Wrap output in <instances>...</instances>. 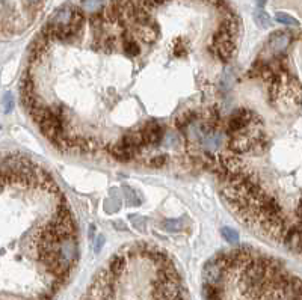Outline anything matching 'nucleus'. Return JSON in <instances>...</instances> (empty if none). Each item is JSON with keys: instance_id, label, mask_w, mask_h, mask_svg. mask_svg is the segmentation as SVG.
<instances>
[{"instance_id": "nucleus-25", "label": "nucleus", "mask_w": 302, "mask_h": 300, "mask_svg": "<svg viewBox=\"0 0 302 300\" xmlns=\"http://www.w3.org/2000/svg\"><path fill=\"white\" fill-rule=\"evenodd\" d=\"M299 228H301V234H302V222H301V223H299Z\"/></svg>"}, {"instance_id": "nucleus-19", "label": "nucleus", "mask_w": 302, "mask_h": 300, "mask_svg": "<svg viewBox=\"0 0 302 300\" xmlns=\"http://www.w3.org/2000/svg\"><path fill=\"white\" fill-rule=\"evenodd\" d=\"M166 0H142V6L145 8V9H153V8H157V6H160V5H163Z\"/></svg>"}, {"instance_id": "nucleus-4", "label": "nucleus", "mask_w": 302, "mask_h": 300, "mask_svg": "<svg viewBox=\"0 0 302 300\" xmlns=\"http://www.w3.org/2000/svg\"><path fill=\"white\" fill-rule=\"evenodd\" d=\"M224 273L225 270L215 260H210L203 269V278L206 284H212V285H221L224 279Z\"/></svg>"}, {"instance_id": "nucleus-10", "label": "nucleus", "mask_w": 302, "mask_h": 300, "mask_svg": "<svg viewBox=\"0 0 302 300\" xmlns=\"http://www.w3.org/2000/svg\"><path fill=\"white\" fill-rule=\"evenodd\" d=\"M126 266H127V261H126V258H124L123 254L113 255V257L110 258V261H109V270H110V273H112L115 278L124 273Z\"/></svg>"}, {"instance_id": "nucleus-21", "label": "nucleus", "mask_w": 302, "mask_h": 300, "mask_svg": "<svg viewBox=\"0 0 302 300\" xmlns=\"http://www.w3.org/2000/svg\"><path fill=\"white\" fill-rule=\"evenodd\" d=\"M165 162H166V157H165V156H159V157H156V159L151 160V166H157V168H160V166L165 165Z\"/></svg>"}, {"instance_id": "nucleus-14", "label": "nucleus", "mask_w": 302, "mask_h": 300, "mask_svg": "<svg viewBox=\"0 0 302 300\" xmlns=\"http://www.w3.org/2000/svg\"><path fill=\"white\" fill-rule=\"evenodd\" d=\"M194 119H195V112H188V113L182 115V116L177 119L175 125H177L178 128H185V127H186L188 124H191Z\"/></svg>"}, {"instance_id": "nucleus-12", "label": "nucleus", "mask_w": 302, "mask_h": 300, "mask_svg": "<svg viewBox=\"0 0 302 300\" xmlns=\"http://www.w3.org/2000/svg\"><path fill=\"white\" fill-rule=\"evenodd\" d=\"M104 5V0H82V8L83 11L89 14H97Z\"/></svg>"}, {"instance_id": "nucleus-9", "label": "nucleus", "mask_w": 302, "mask_h": 300, "mask_svg": "<svg viewBox=\"0 0 302 300\" xmlns=\"http://www.w3.org/2000/svg\"><path fill=\"white\" fill-rule=\"evenodd\" d=\"M109 154L113 157V159H116V160H119V162H127V160H130V159H133L135 157V153L133 151H130L129 148H126L123 143H115V145H112L110 148H109Z\"/></svg>"}, {"instance_id": "nucleus-16", "label": "nucleus", "mask_w": 302, "mask_h": 300, "mask_svg": "<svg viewBox=\"0 0 302 300\" xmlns=\"http://www.w3.org/2000/svg\"><path fill=\"white\" fill-rule=\"evenodd\" d=\"M275 18H277L280 23H283V24H289V26H298V24H299L293 17H290V15H287V14H284V12H278V14L275 15Z\"/></svg>"}, {"instance_id": "nucleus-26", "label": "nucleus", "mask_w": 302, "mask_h": 300, "mask_svg": "<svg viewBox=\"0 0 302 300\" xmlns=\"http://www.w3.org/2000/svg\"><path fill=\"white\" fill-rule=\"evenodd\" d=\"M180 300H183V299H180Z\"/></svg>"}, {"instance_id": "nucleus-17", "label": "nucleus", "mask_w": 302, "mask_h": 300, "mask_svg": "<svg viewBox=\"0 0 302 300\" xmlns=\"http://www.w3.org/2000/svg\"><path fill=\"white\" fill-rule=\"evenodd\" d=\"M12 107H14V97H12V94L8 92L3 97V113H9L12 110Z\"/></svg>"}, {"instance_id": "nucleus-8", "label": "nucleus", "mask_w": 302, "mask_h": 300, "mask_svg": "<svg viewBox=\"0 0 302 300\" xmlns=\"http://www.w3.org/2000/svg\"><path fill=\"white\" fill-rule=\"evenodd\" d=\"M219 160H221V166H222L228 174H240L242 169H244L242 162H240L237 157H233V156H221Z\"/></svg>"}, {"instance_id": "nucleus-6", "label": "nucleus", "mask_w": 302, "mask_h": 300, "mask_svg": "<svg viewBox=\"0 0 302 300\" xmlns=\"http://www.w3.org/2000/svg\"><path fill=\"white\" fill-rule=\"evenodd\" d=\"M210 50L215 53V56H218L222 62H228L234 51H236V44H234V39H230V41H224V42H219V44H212L210 45Z\"/></svg>"}, {"instance_id": "nucleus-15", "label": "nucleus", "mask_w": 302, "mask_h": 300, "mask_svg": "<svg viewBox=\"0 0 302 300\" xmlns=\"http://www.w3.org/2000/svg\"><path fill=\"white\" fill-rule=\"evenodd\" d=\"M221 233H222V236H224V239L227 240V242H230V243H237V240H239V236H237V233L233 230V228H222L221 230Z\"/></svg>"}, {"instance_id": "nucleus-5", "label": "nucleus", "mask_w": 302, "mask_h": 300, "mask_svg": "<svg viewBox=\"0 0 302 300\" xmlns=\"http://www.w3.org/2000/svg\"><path fill=\"white\" fill-rule=\"evenodd\" d=\"M141 131H142V136H144L147 145H157L163 137V128L154 121L145 124V127Z\"/></svg>"}, {"instance_id": "nucleus-24", "label": "nucleus", "mask_w": 302, "mask_h": 300, "mask_svg": "<svg viewBox=\"0 0 302 300\" xmlns=\"http://www.w3.org/2000/svg\"><path fill=\"white\" fill-rule=\"evenodd\" d=\"M29 2H30V3H38L39 0H29Z\"/></svg>"}, {"instance_id": "nucleus-11", "label": "nucleus", "mask_w": 302, "mask_h": 300, "mask_svg": "<svg viewBox=\"0 0 302 300\" xmlns=\"http://www.w3.org/2000/svg\"><path fill=\"white\" fill-rule=\"evenodd\" d=\"M203 296L206 300H224V293L221 285L204 284L203 285Z\"/></svg>"}, {"instance_id": "nucleus-23", "label": "nucleus", "mask_w": 302, "mask_h": 300, "mask_svg": "<svg viewBox=\"0 0 302 300\" xmlns=\"http://www.w3.org/2000/svg\"><path fill=\"white\" fill-rule=\"evenodd\" d=\"M265 3H266V0H257V5H259L260 8H262V6H263Z\"/></svg>"}, {"instance_id": "nucleus-1", "label": "nucleus", "mask_w": 302, "mask_h": 300, "mask_svg": "<svg viewBox=\"0 0 302 300\" xmlns=\"http://www.w3.org/2000/svg\"><path fill=\"white\" fill-rule=\"evenodd\" d=\"M115 276L110 270H100L94 282L88 288L86 297L89 300H112L115 293Z\"/></svg>"}, {"instance_id": "nucleus-22", "label": "nucleus", "mask_w": 302, "mask_h": 300, "mask_svg": "<svg viewBox=\"0 0 302 300\" xmlns=\"http://www.w3.org/2000/svg\"><path fill=\"white\" fill-rule=\"evenodd\" d=\"M103 245H104V237H97V243H95V252H100L101 251V248H103Z\"/></svg>"}, {"instance_id": "nucleus-20", "label": "nucleus", "mask_w": 302, "mask_h": 300, "mask_svg": "<svg viewBox=\"0 0 302 300\" xmlns=\"http://www.w3.org/2000/svg\"><path fill=\"white\" fill-rule=\"evenodd\" d=\"M188 53V45L186 44H175L174 45V54L175 56H183V54H186Z\"/></svg>"}, {"instance_id": "nucleus-7", "label": "nucleus", "mask_w": 302, "mask_h": 300, "mask_svg": "<svg viewBox=\"0 0 302 300\" xmlns=\"http://www.w3.org/2000/svg\"><path fill=\"white\" fill-rule=\"evenodd\" d=\"M290 39H292V36H290V33H287V32H283V30H278V32H275V33H272L271 35V38H269V48L275 53V54H278V53H281L283 50H286L287 48V45H289V42H290Z\"/></svg>"}, {"instance_id": "nucleus-18", "label": "nucleus", "mask_w": 302, "mask_h": 300, "mask_svg": "<svg viewBox=\"0 0 302 300\" xmlns=\"http://www.w3.org/2000/svg\"><path fill=\"white\" fill-rule=\"evenodd\" d=\"M165 228L168 231H172V233L180 231L182 230V220H166L165 222Z\"/></svg>"}, {"instance_id": "nucleus-13", "label": "nucleus", "mask_w": 302, "mask_h": 300, "mask_svg": "<svg viewBox=\"0 0 302 300\" xmlns=\"http://www.w3.org/2000/svg\"><path fill=\"white\" fill-rule=\"evenodd\" d=\"M254 20H256L257 26L262 27V29L271 26V18H269V15H268L263 9H257V11L254 12Z\"/></svg>"}, {"instance_id": "nucleus-2", "label": "nucleus", "mask_w": 302, "mask_h": 300, "mask_svg": "<svg viewBox=\"0 0 302 300\" xmlns=\"http://www.w3.org/2000/svg\"><path fill=\"white\" fill-rule=\"evenodd\" d=\"M254 119H256V115H254L251 110H248V109H245V107L237 109V110H234V112L231 113V116H230V119H228L227 133H228L230 136H233V134H236V133H240V131L247 130L248 125H250Z\"/></svg>"}, {"instance_id": "nucleus-3", "label": "nucleus", "mask_w": 302, "mask_h": 300, "mask_svg": "<svg viewBox=\"0 0 302 300\" xmlns=\"http://www.w3.org/2000/svg\"><path fill=\"white\" fill-rule=\"evenodd\" d=\"M153 296L156 300H180L182 288L180 282L175 281H157Z\"/></svg>"}]
</instances>
